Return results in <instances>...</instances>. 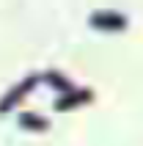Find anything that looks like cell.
Returning a JSON list of instances; mask_svg holds the SVG:
<instances>
[{
	"mask_svg": "<svg viewBox=\"0 0 143 146\" xmlns=\"http://www.w3.org/2000/svg\"><path fill=\"white\" fill-rule=\"evenodd\" d=\"M91 22L94 25H105V28H113V31H121V28H124V19L116 17V14H96Z\"/></svg>",
	"mask_w": 143,
	"mask_h": 146,
	"instance_id": "obj_1",
	"label": "cell"
},
{
	"mask_svg": "<svg viewBox=\"0 0 143 146\" xmlns=\"http://www.w3.org/2000/svg\"><path fill=\"white\" fill-rule=\"evenodd\" d=\"M33 83H36V77H30V80H25V83H22V86H19V88H17V91H11V97H8L6 102L0 105V110H8V108H11V102H17V99H22V94H25V91H28V88H30Z\"/></svg>",
	"mask_w": 143,
	"mask_h": 146,
	"instance_id": "obj_2",
	"label": "cell"
},
{
	"mask_svg": "<svg viewBox=\"0 0 143 146\" xmlns=\"http://www.w3.org/2000/svg\"><path fill=\"white\" fill-rule=\"evenodd\" d=\"M85 99H88V91H83V94H69V99H58L55 108L58 110H66V108L77 105V102H85Z\"/></svg>",
	"mask_w": 143,
	"mask_h": 146,
	"instance_id": "obj_3",
	"label": "cell"
}]
</instances>
